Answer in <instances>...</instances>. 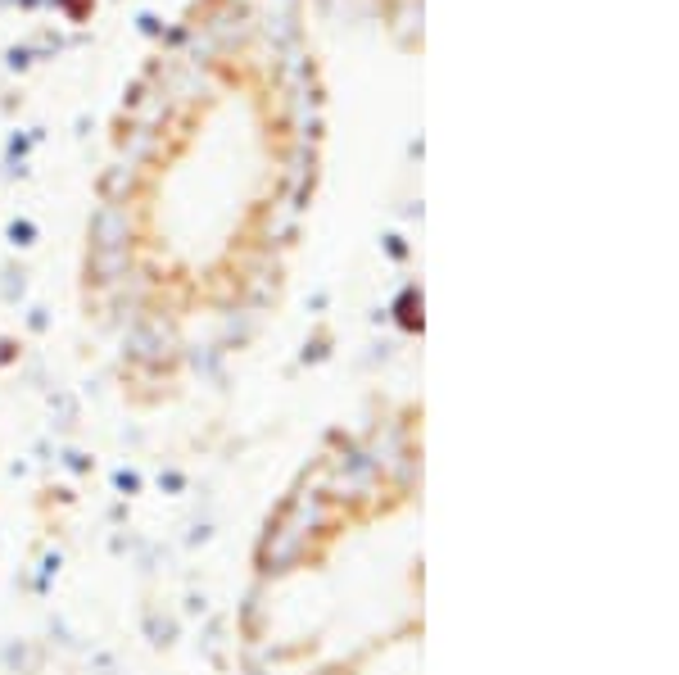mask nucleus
<instances>
[{"label":"nucleus","mask_w":679,"mask_h":675,"mask_svg":"<svg viewBox=\"0 0 679 675\" xmlns=\"http://www.w3.org/2000/svg\"><path fill=\"white\" fill-rule=\"evenodd\" d=\"M426 403L376 394L272 494L236 599L241 675H421Z\"/></svg>","instance_id":"nucleus-1"}]
</instances>
